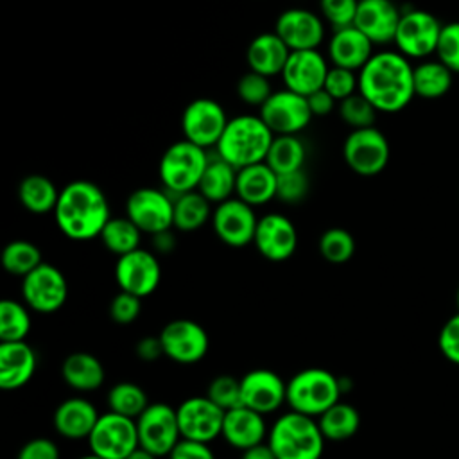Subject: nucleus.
<instances>
[{
  "mask_svg": "<svg viewBox=\"0 0 459 459\" xmlns=\"http://www.w3.org/2000/svg\"><path fill=\"white\" fill-rule=\"evenodd\" d=\"M240 459H276V455H274L273 448L269 446V443H260L247 450H242Z\"/></svg>",
  "mask_w": 459,
  "mask_h": 459,
  "instance_id": "nucleus-55",
  "label": "nucleus"
},
{
  "mask_svg": "<svg viewBox=\"0 0 459 459\" xmlns=\"http://www.w3.org/2000/svg\"><path fill=\"white\" fill-rule=\"evenodd\" d=\"M212 226L215 235L231 247H244L255 240L258 226L253 206L238 197L219 203L212 213Z\"/></svg>",
  "mask_w": 459,
  "mask_h": 459,
  "instance_id": "nucleus-18",
  "label": "nucleus"
},
{
  "mask_svg": "<svg viewBox=\"0 0 459 459\" xmlns=\"http://www.w3.org/2000/svg\"><path fill=\"white\" fill-rule=\"evenodd\" d=\"M237 169L222 160L219 154L215 158L210 156L204 174L199 181L197 190L210 201V203H224L233 197L237 188Z\"/></svg>",
  "mask_w": 459,
  "mask_h": 459,
  "instance_id": "nucleus-31",
  "label": "nucleus"
},
{
  "mask_svg": "<svg viewBox=\"0 0 459 459\" xmlns=\"http://www.w3.org/2000/svg\"><path fill=\"white\" fill-rule=\"evenodd\" d=\"M99 416L100 414L90 400L72 396L56 407L52 421L59 436L66 439H88Z\"/></svg>",
  "mask_w": 459,
  "mask_h": 459,
  "instance_id": "nucleus-27",
  "label": "nucleus"
},
{
  "mask_svg": "<svg viewBox=\"0 0 459 459\" xmlns=\"http://www.w3.org/2000/svg\"><path fill=\"white\" fill-rule=\"evenodd\" d=\"M308 194V178L305 170H294L278 174L276 179V199L287 204L299 203Z\"/></svg>",
  "mask_w": 459,
  "mask_h": 459,
  "instance_id": "nucleus-48",
  "label": "nucleus"
},
{
  "mask_svg": "<svg viewBox=\"0 0 459 459\" xmlns=\"http://www.w3.org/2000/svg\"><path fill=\"white\" fill-rule=\"evenodd\" d=\"M136 430L140 446L156 457H169L174 446L181 441L176 407L165 402L149 403V407L136 418Z\"/></svg>",
  "mask_w": 459,
  "mask_h": 459,
  "instance_id": "nucleus-8",
  "label": "nucleus"
},
{
  "mask_svg": "<svg viewBox=\"0 0 459 459\" xmlns=\"http://www.w3.org/2000/svg\"><path fill=\"white\" fill-rule=\"evenodd\" d=\"M36 366V351L25 341L0 342V387L4 391H16L29 384Z\"/></svg>",
  "mask_w": 459,
  "mask_h": 459,
  "instance_id": "nucleus-25",
  "label": "nucleus"
},
{
  "mask_svg": "<svg viewBox=\"0 0 459 459\" xmlns=\"http://www.w3.org/2000/svg\"><path fill=\"white\" fill-rule=\"evenodd\" d=\"M267 434L269 432H267L264 414L244 405L226 411L221 437L233 448L240 452L247 450L255 445L264 443Z\"/></svg>",
  "mask_w": 459,
  "mask_h": 459,
  "instance_id": "nucleus-26",
  "label": "nucleus"
},
{
  "mask_svg": "<svg viewBox=\"0 0 459 459\" xmlns=\"http://www.w3.org/2000/svg\"><path fill=\"white\" fill-rule=\"evenodd\" d=\"M126 459H158L154 454H151V452H147L145 448H142V446H138L134 452H131Z\"/></svg>",
  "mask_w": 459,
  "mask_h": 459,
  "instance_id": "nucleus-57",
  "label": "nucleus"
},
{
  "mask_svg": "<svg viewBox=\"0 0 459 459\" xmlns=\"http://www.w3.org/2000/svg\"><path fill=\"white\" fill-rule=\"evenodd\" d=\"M88 445L90 452L102 459H126L140 446L136 420L111 411L100 414L88 436Z\"/></svg>",
  "mask_w": 459,
  "mask_h": 459,
  "instance_id": "nucleus-9",
  "label": "nucleus"
},
{
  "mask_svg": "<svg viewBox=\"0 0 459 459\" xmlns=\"http://www.w3.org/2000/svg\"><path fill=\"white\" fill-rule=\"evenodd\" d=\"M412 82L416 97L434 100L445 97L450 91L454 84V74L441 61L427 59L414 66Z\"/></svg>",
  "mask_w": 459,
  "mask_h": 459,
  "instance_id": "nucleus-32",
  "label": "nucleus"
},
{
  "mask_svg": "<svg viewBox=\"0 0 459 459\" xmlns=\"http://www.w3.org/2000/svg\"><path fill=\"white\" fill-rule=\"evenodd\" d=\"M328 63L323 54L316 50H294L290 52L283 72L281 81L287 90L308 97L325 84L328 74Z\"/></svg>",
  "mask_w": 459,
  "mask_h": 459,
  "instance_id": "nucleus-22",
  "label": "nucleus"
},
{
  "mask_svg": "<svg viewBox=\"0 0 459 459\" xmlns=\"http://www.w3.org/2000/svg\"><path fill=\"white\" fill-rule=\"evenodd\" d=\"M54 217L59 231L79 242L100 237L111 219L102 188L88 179H74L61 188Z\"/></svg>",
  "mask_w": 459,
  "mask_h": 459,
  "instance_id": "nucleus-2",
  "label": "nucleus"
},
{
  "mask_svg": "<svg viewBox=\"0 0 459 459\" xmlns=\"http://www.w3.org/2000/svg\"><path fill=\"white\" fill-rule=\"evenodd\" d=\"M342 156L346 165L359 176L380 174L391 156V147L385 134L373 127L351 129L342 143Z\"/></svg>",
  "mask_w": 459,
  "mask_h": 459,
  "instance_id": "nucleus-10",
  "label": "nucleus"
},
{
  "mask_svg": "<svg viewBox=\"0 0 459 459\" xmlns=\"http://www.w3.org/2000/svg\"><path fill=\"white\" fill-rule=\"evenodd\" d=\"M142 312V298L120 290L109 303V317L118 325H129Z\"/></svg>",
  "mask_w": 459,
  "mask_h": 459,
  "instance_id": "nucleus-49",
  "label": "nucleus"
},
{
  "mask_svg": "<svg viewBox=\"0 0 459 459\" xmlns=\"http://www.w3.org/2000/svg\"><path fill=\"white\" fill-rule=\"evenodd\" d=\"M108 407L111 412L136 420L149 407V398L142 385L118 382L108 391Z\"/></svg>",
  "mask_w": 459,
  "mask_h": 459,
  "instance_id": "nucleus-38",
  "label": "nucleus"
},
{
  "mask_svg": "<svg viewBox=\"0 0 459 459\" xmlns=\"http://www.w3.org/2000/svg\"><path fill=\"white\" fill-rule=\"evenodd\" d=\"M77 459H102V457H99L97 454L90 452V454H86V455H81V457H77Z\"/></svg>",
  "mask_w": 459,
  "mask_h": 459,
  "instance_id": "nucleus-58",
  "label": "nucleus"
},
{
  "mask_svg": "<svg viewBox=\"0 0 459 459\" xmlns=\"http://www.w3.org/2000/svg\"><path fill=\"white\" fill-rule=\"evenodd\" d=\"M402 11L393 0H359L353 27H357L373 45L394 41Z\"/></svg>",
  "mask_w": 459,
  "mask_h": 459,
  "instance_id": "nucleus-23",
  "label": "nucleus"
},
{
  "mask_svg": "<svg viewBox=\"0 0 459 459\" xmlns=\"http://www.w3.org/2000/svg\"><path fill=\"white\" fill-rule=\"evenodd\" d=\"M276 179L278 174L265 161L238 169L235 197L253 208L265 204L276 199Z\"/></svg>",
  "mask_w": 459,
  "mask_h": 459,
  "instance_id": "nucleus-29",
  "label": "nucleus"
},
{
  "mask_svg": "<svg viewBox=\"0 0 459 459\" xmlns=\"http://www.w3.org/2000/svg\"><path fill=\"white\" fill-rule=\"evenodd\" d=\"M30 314L25 303L14 299L0 301V342L25 341L30 332Z\"/></svg>",
  "mask_w": 459,
  "mask_h": 459,
  "instance_id": "nucleus-39",
  "label": "nucleus"
},
{
  "mask_svg": "<svg viewBox=\"0 0 459 459\" xmlns=\"http://www.w3.org/2000/svg\"><path fill=\"white\" fill-rule=\"evenodd\" d=\"M237 95L247 106H258L260 109L267 102V99L273 95L271 81L269 77L249 70L247 74L240 75V79L237 81Z\"/></svg>",
  "mask_w": 459,
  "mask_h": 459,
  "instance_id": "nucleus-43",
  "label": "nucleus"
},
{
  "mask_svg": "<svg viewBox=\"0 0 459 459\" xmlns=\"http://www.w3.org/2000/svg\"><path fill=\"white\" fill-rule=\"evenodd\" d=\"M317 423L325 439L344 441L357 434L360 427V414L353 405L339 400L317 418Z\"/></svg>",
  "mask_w": 459,
  "mask_h": 459,
  "instance_id": "nucleus-36",
  "label": "nucleus"
},
{
  "mask_svg": "<svg viewBox=\"0 0 459 459\" xmlns=\"http://www.w3.org/2000/svg\"><path fill=\"white\" fill-rule=\"evenodd\" d=\"M258 253L271 262L290 258L298 247V231L283 213H265L258 219L255 240Z\"/></svg>",
  "mask_w": 459,
  "mask_h": 459,
  "instance_id": "nucleus-21",
  "label": "nucleus"
},
{
  "mask_svg": "<svg viewBox=\"0 0 459 459\" xmlns=\"http://www.w3.org/2000/svg\"><path fill=\"white\" fill-rule=\"evenodd\" d=\"M339 117L341 120L350 126L351 129H364V127H373L377 120V109L373 104L362 95V93H353L348 99L339 102Z\"/></svg>",
  "mask_w": 459,
  "mask_h": 459,
  "instance_id": "nucleus-42",
  "label": "nucleus"
},
{
  "mask_svg": "<svg viewBox=\"0 0 459 459\" xmlns=\"http://www.w3.org/2000/svg\"><path fill=\"white\" fill-rule=\"evenodd\" d=\"M455 303H457V310H459V287H457V292H455Z\"/></svg>",
  "mask_w": 459,
  "mask_h": 459,
  "instance_id": "nucleus-59",
  "label": "nucleus"
},
{
  "mask_svg": "<svg viewBox=\"0 0 459 459\" xmlns=\"http://www.w3.org/2000/svg\"><path fill=\"white\" fill-rule=\"evenodd\" d=\"M341 394V378L323 368L301 369L287 382V403L290 411L316 420L335 405Z\"/></svg>",
  "mask_w": 459,
  "mask_h": 459,
  "instance_id": "nucleus-5",
  "label": "nucleus"
},
{
  "mask_svg": "<svg viewBox=\"0 0 459 459\" xmlns=\"http://www.w3.org/2000/svg\"><path fill=\"white\" fill-rule=\"evenodd\" d=\"M57 445L48 437L29 439L18 452L16 459H59Z\"/></svg>",
  "mask_w": 459,
  "mask_h": 459,
  "instance_id": "nucleus-51",
  "label": "nucleus"
},
{
  "mask_svg": "<svg viewBox=\"0 0 459 459\" xmlns=\"http://www.w3.org/2000/svg\"><path fill=\"white\" fill-rule=\"evenodd\" d=\"M414 66L398 50H380L359 72V93L378 113H398L414 95Z\"/></svg>",
  "mask_w": 459,
  "mask_h": 459,
  "instance_id": "nucleus-1",
  "label": "nucleus"
},
{
  "mask_svg": "<svg viewBox=\"0 0 459 459\" xmlns=\"http://www.w3.org/2000/svg\"><path fill=\"white\" fill-rule=\"evenodd\" d=\"M443 23L429 11L409 9L402 13L394 47L407 59H425L436 54Z\"/></svg>",
  "mask_w": 459,
  "mask_h": 459,
  "instance_id": "nucleus-7",
  "label": "nucleus"
},
{
  "mask_svg": "<svg viewBox=\"0 0 459 459\" xmlns=\"http://www.w3.org/2000/svg\"><path fill=\"white\" fill-rule=\"evenodd\" d=\"M273 140L274 134L260 115H238L230 118L215 151L238 170L265 161Z\"/></svg>",
  "mask_w": 459,
  "mask_h": 459,
  "instance_id": "nucleus-3",
  "label": "nucleus"
},
{
  "mask_svg": "<svg viewBox=\"0 0 459 459\" xmlns=\"http://www.w3.org/2000/svg\"><path fill=\"white\" fill-rule=\"evenodd\" d=\"M325 441L317 420L296 411L278 416L267 434L276 459H321Z\"/></svg>",
  "mask_w": 459,
  "mask_h": 459,
  "instance_id": "nucleus-4",
  "label": "nucleus"
},
{
  "mask_svg": "<svg viewBox=\"0 0 459 459\" xmlns=\"http://www.w3.org/2000/svg\"><path fill=\"white\" fill-rule=\"evenodd\" d=\"M437 346L446 360L459 366V312L452 316L439 330Z\"/></svg>",
  "mask_w": 459,
  "mask_h": 459,
  "instance_id": "nucleus-50",
  "label": "nucleus"
},
{
  "mask_svg": "<svg viewBox=\"0 0 459 459\" xmlns=\"http://www.w3.org/2000/svg\"><path fill=\"white\" fill-rule=\"evenodd\" d=\"M373 43L357 27L350 25L333 30L328 41V57L332 66H341L351 72H360L371 59Z\"/></svg>",
  "mask_w": 459,
  "mask_h": 459,
  "instance_id": "nucleus-24",
  "label": "nucleus"
},
{
  "mask_svg": "<svg viewBox=\"0 0 459 459\" xmlns=\"http://www.w3.org/2000/svg\"><path fill=\"white\" fill-rule=\"evenodd\" d=\"M115 280L120 290L145 298L152 294L161 280L158 256L147 249H134L117 258Z\"/></svg>",
  "mask_w": 459,
  "mask_h": 459,
  "instance_id": "nucleus-17",
  "label": "nucleus"
},
{
  "mask_svg": "<svg viewBox=\"0 0 459 459\" xmlns=\"http://www.w3.org/2000/svg\"><path fill=\"white\" fill-rule=\"evenodd\" d=\"M258 115L274 136L298 134L310 124L314 117L308 108L307 97L294 93L287 88L273 91L267 102L258 109Z\"/></svg>",
  "mask_w": 459,
  "mask_h": 459,
  "instance_id": "nucleus-14",
  "label": "nucleus"
},
{
  "mask_svg": "<svg viewBox=\"0 0 459 459\" xmlns=\"http://www.w3.org/2000/svg\"><path fill=\"white\" fill-rule=\"evenodd\" d=\"M206 396L219 405L224 412L237 409L242 405V391H240V380L230 377V375H219L215 377L206 391Z\"/></svg>",
  "mask_w": 459,
  "mask_h": 459,
  "instance_id": "nucleus-44",
  "label": "nucleus"
},
{
  "mask_svg": "<svg viewBox=\"0 0 459 459\" xmlns=\"http://www.w3.org/2000/svg\"><path fill=\"white\" fill-rule=\"evenodd\" d=\"M307 158V147L301 138L296 134H278L274 136L269 152L265 156V163L276 172H294L301 170Z\"/></svg>",
  "mask_w": 459,
  "mask_h": 459,
  "instance_id": "nucleus-35",
  "label": "nucleus"
},
{
  "mask_svg": "<svg viewBox=\"0 0 459 459\" xmlns=\"http://www.w3.org/2000/svg\"><path fill=\"white\" fill-rule=\"evenodd\" d=\"M359 0H319L321 18L337 29H344L353 25L357 14Z\"/></svg>",
  "mask_w": 459,
  "mask_h": 459,
  "instance_id": "nucleus-46",
  "label": "nucleus"
},
{
  "mask_svg": "<svg viewBox=\"0 0 459 459\" xmlns=\"http://www.w3.org/2000/svg\"><path fill=\"white\" fill-rule=\"evenodd\" d=\"M307 102H308V108H310V111H312L314 117H325V115H328V113L333 111L337 100H335L326 90L321 88V90L310 93V95L307 97Z\"/></svg>",
  "mask_w": 459,
  "mask_h": 459,
  "instance_id": "nucleus-54",
  "label": "nucleus"
},
{
  "mask_svg": "<svg viewBox=\"0 0 459 459\" xmlns=\"http://www.w3.org/2000/svg\"><path fill=\"white\" fill-rule=\"evenodd\" d=\"M22 298L34 312H57L68 298L66 278L56 265L43 262L22 278Z\"/></svg>",
  "mask_w": 459,
  "mask_h": 459,
  "instance_id": "nucleus-12",
  "label": "nucleus"
},
{
  "mask_svg": "<svg viewBox=\"0 0 459 459\" xmlns=\"http://www.w3.org/2000/svg\"><path fill=\"white\" fill-rule=\"evenodd\" d=\"M152 246L158 253H169L174 249V235H170V230L161 231L158 235H152Z\"/></svg>",
  "mask_w": 459,
  "mask_h": 459,
  "instance_id": "nucleus-56",
  "label": "nucleus"
},
{
  "mask_svg": "<svg viewBox=\"0 0 459 459\" xmlns=\"http://www.w3.org/2000/svg\"><path fill=\"white\" fill-rule=\"evenodd\" d=\"M222 106L213 99H195L186 104L181 115V131L185 140L206 149L215 147L228 126Z\"/></svg>",
  "mask_w": 459,
  "mask_h": 459,
  "instance_id": "nucleus-13",
  "label": "nucleus"
},
{
  "mask_svg": "<svg viewBox=\"0 0 459 459\" xmlns=\"http://www.w3.org/2000/svg\"><path fill=\"white\" fill-rule=\"evenodd\" d=\"M242 405L260 414H271L287 402V384L273 369H251L240 378Z\"/></svg>",
  "mask_w": 459,
  "mask_h": 459,
  "instance_id": "nucleus-20",
  "label": "nucleus"
},
{
  "mask_svg": "<svg viewBox=\"0 0 459 459\" xmlns=\"http://www.w3.org/2000/svg\"><path fill=\"white\" fill-rule=\"evenodd\" d=\"M169 459H215V454L210 443L181 439L169 454Z\"/></svg>",
  "mask_w": 459,
  "mask_h": 459,
  "instance_id": "nucleus-52",
  "label": "nucleus"
},
{
  "mask_svg": "<svg viewBox=\"0 0 459 459\" xmlns=\"http://www.w3.org/2000/svg\"><path fill=\"white\" fill-rule=\"evenodd\" d=\"M436 56L437 61H441L452 74H459V22L443 25Z\"/></svg>",
  "mask_w": 459,
  "mask_h": 459,
  "instance_id": "nucleus-45",
  "label": "nucleus"
},
{
  "mask_svg": "<svg viewBox=\"0 0 459 459\" xmlns=\"http://www.w3.org/2000/svg\"><path fill=\"white\" fill-rule=\"evenodd\" d=\"M208 160L210 156L206 154V149L185 138L169 145L158 165V174L165 190L174 195L197 190Z\"/></svg>",
  "mask_w": 459,
  "mask_h": 459,
  "instance_id": "nucleus-6",
  "label": "nucleus"
},
{
  "mask_svg": "<svg viewBox=\"0 0 459 459\" xmlns=\"http://www.w3.org/2000/svg\"><path fill=\"white\" fill-rule=\"evenodd\" d=\"M323 90H326L337 102H341L359 91V75L341 66H330Z\"/></svg>",
  "mask_w": 459,
  "mask_h": 459,
  "instance_id": "nucleus-47",
  "label": "nucleus"
},
{
  "mask_svg": "<svg viewBox=\"0 0 459 459\" xmlns=\"http://www.w3.org/2000/svg\"><path fill=\"white\" fill-rule=\"evenodd\" d=\"M274 32L290 52L316 50L325 38V23L323 18L310 9L290 7L276 18Z\"/></svg>",
  "mask_w": 459,
  "mask_h": 459,
  "instance_id": "nucleus-19",
  "label": "nucleus"
},
{
  "mask_svg": "<svg viewBox=\"0 0 459 459\" xmlns=\"http://www.w3.org/2000/svg\"><path fill=\"white\" fill-rule=\"evenodd\" d=\"M210 201L199 192L174 195V228L179 231H195L212 219Z\"/></svg>",
  "mask_w": 459,
  "mask_h": 459,
  "instance_id": "nucleus-34",
  "label": "nucleus"
},
{
  "mask_svg": "<svg viewBox=\"0 0 459 459\" xmlns=\"http://www.w3.org/2000/svg\"><path fill=\"white\" fill-rule=\"evenodd\" d=\"M61 377L68 387L79 393H91L104 384L106 371L95 355L88 351H74L63 360Z\"/></svg>",
  "mask_w": 459,
  "mask_h": 459,
  "instance_id": "nucleus-30",
  "label": "nucleus"
},
{
  "mask_svg": "<svg viewBox=\"0 0 459 459\" xmlns=\"http://www.w3.org/2000/svg\"><path fill=\"white\" fill-rule=\"evenodd\" d=\"M160 341L163 355L178 364H195L208 353L210 339L206 330L192 319H172L161 332Z\"/></svg>",
  "mask_w": 459,
  "mask_h": 459,
  "instance_id": "nucleus-15",
  "label": "nucleus"
},
{
  "mask_svg": "<svg viewBox=\"0 0 459 459\" xmlns=\"http://www.w3.org/2000/svg\"><path fill=\"white\" fill-rule=\"evenodd\" d=\"M136 357L143 362H154L158 360L161 355H163V346H161V341L160 337L156 335H147V337H142L138 342H136ZM165 357V355H163Z\"/></svg>",
  "mask_w": 459,
  "mask_h": 459,
  "instance_id": "nucleus-53",
  "label": "nucleus"
},
{
  "mask_svg": "<svg viewBox=\"0 0 459 459\" xmlns=\"http://www.w3.org/2000/svg\"><path fill=\"white\" fill-rule=\"evenodd\" d=\"M126 217H129L142 233L158 235L174 226V199L165 190L142 186L129 194L126 201Z\"/></svg>",
  "mask_w": 459,
  "mask_h": 459,
  "instance_id": "nucleus-11",
  "label": "nucleus"
},
{
  "mask_svg": "<svg viewBox=\"0 0 459 459\" xmlns=\"http://www.w3.org/2000/svg\"><path fill=\"white\" fill-rule=\"evenodd\" d=\"M289 56V47L276 36V32H262L255 36L246 50L249 70L269 79L273 75H281Z\"/></svg>",
  "mask_w": 459,
  "mask_h": 459,
  "instance_id": "nucleus-28",
  "label": "nucleus"
},
{
  "mask_svg": "<svg viewBox=\"0 0 459 459\" xmlns=\"http://www.w3.org/2000/svg\"><path fill=\"white\" fill-rule=\"evenodd\" d=\"M178 423L181 439L212 443L222 434L224 411L215 405L206 394L185 398L178 407Z\"/></svg>",
  "mask_w": 459,
  "mask_h": 459,
  "instance_id": "nucleus-16",
  "label": "nucleus"
},
{
  "mask_svg": "<svg viewBox=\"0 0 459 459\" xmlns=\"http://www.w3.org/2000/svg\"><path fill=\"white\" fill-rule=\"evenodd\" d=\"M39 264H43L41 251L29 240H13L2 251V265L9 274L23 278Z\"/></svg>",
  "mask_w": 459,
  "mask_h": 459,
  "instance_id": "nucleus-40",
  "label": "nucleus"
},
{
  "mask_svg": "<svg viewBox=\"0 0 459 459\" xmlns=\"http://www.w3.org/2000/svg\"><path fill=\"white\" fill-rule=\"evenodd\" d=\"M59 192L52 179L43 174H29L18 186V197L22 206L36 215L54 213L59 199Z\"/></svg>",
  "mask_w": 459,
  "mask_h": 459,
  "instance_id": "nucleus-33",
  "label": "nucleus"
},
{
  "mask_svg": "<svg viewBox=\"0 0 459 459\" xmlns=\"http://www.w3.org/2000/svg\"><path fill=\"white\" fill-rule=\"evenodd\" d=\"M140 237H142V231L129 217H111L106 222L104 230L100 231V240L104 247L117 256H122L138 249Z\"/></svg>",
  "mask_w": 459,
  "mask_h": 459,
  "instance_id": "nucleus-37",
  "label": "nucleus"
},
{
  "mask_svg": "<svg viewBox=\"0 0 459 459\" xmlns=\"http://www.w3.org/2000/svg\"><path fill=\"white\" fill-rule=\"evenodd\" d=\"M319 253L330 264H344L355 253V238L344 228H328L319 237Z\"/></svg>",
  "mask_w": 459,
  "mask_h": 459,
  "instance_id": "nucleus-41",
  "label": "nucleus"
}]
</instances>
